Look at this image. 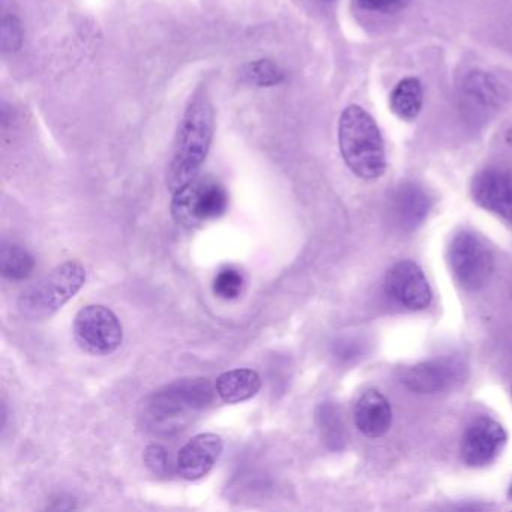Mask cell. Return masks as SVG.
<instances>
[{"mask_svg":"<svg viewBox=\"0 0 512 512\" xmlns=\"http://www.w3.org/2000/svg\"><path fill=\"white\" fill-rule=\"evenodd\" d=\"M214 109L205 94L191 98L176 134L166 184L170 193L184 188L199 175L214 139Z\"/></svg>","mask_w":512,"mask_h":512,"instance_id":"1","label":"cell"},{"mask_svg":"<svg viewBox=\"0 0 512 512\" xmlns=\"http://www.w3.org/2000/svg\"><path fill=\"white\" fill-rule=\"evenodd\" d=\"M338 145L353 175L364 181L382 178L386 170L385 142L367 110L356 104L343 110L338 121Z\"/></svg>","mask_w":512,"mask_h":512,"instance_id":"2","label":"cell"},{"mask_svg":"<svg viewBox=\"0 0 512 512\" xmlns=\"http://www.w3.org/2000/svg\"><path fill=\"white\" fill-rule=\"evenodd\" d=\"M85 283V266L77 260H68L26 287L17 307L25 319H49L70 302Z\"/></svg>","mask_w":512,"mask_h":512,"instance_id":"3","label":"cell"},{"mask_svg":"<svg viewBox=\"0 0 512 512\" xmlns=\"http://www.w3.org/2000/svg\"><path fill=\"white\" fill-rule=\"evenodd\" d=\"M229 208V194L217 179L196 178L173 193V220L184 227H196L220 218Z\"/></svg>","mask_w":512,"mask_h":512,"instance_id":"4","label":"cell"},{"mask_svg":"<svg viewBox=\"0 0 512 512\" xmlns=\"http://www.w3.org/2000/svg\"><path fill=\"white\" fill-rule=\"evenodd\" d=\"M448 263L458 286L469 292L484 289L494 271V257L490 248L479 236L466 230L452 238Z\"/></svg>","mask_w":512,"mask_h":512,"instance_id":"5","label":"cell"},{"mask_svg":"<svg viewBox=\"0 0 512 512\" xmlns=\"http://www.w3.org/2000/svg\"><path fill=\"white\" fill-rule=\"evenodd\" d=\"M74 338L86 353L107 356L121 347L124 328L119 317L106 305H86L74 319Z\"/></svg>","mask_w":512,"mask_h":512,"instance_id":"6","label":"cell"},{"mask_svg":"<svg viewBox=\"0 0 512 512\" xmlns=\"http://www.w3.org/2000/svg\"><path fill=\"white\" fill-rule=\"evenodd\" d=\"M211 400V389L206 379H184L167 386L154 395L152 415L161 421H178L190 412L202 409Z\"/></svg>","mask_w":512,"mask_h":512,"instance_id":"7","label":"cell"},{"mask_svg":"<svg viewBox=\"0 0 512 512\" xmlns=\"http://www.w3.org/2000/svg\"><path fill=\"white\" fill-rule=\"evenodd\" d=\"M508 434L505 428L488 418L475 419L461 439V458L469 467H485L493 463L505 448Z\"/></svg>","mask_w":512,"mask_h":512,"instance_id":"8","label":"cell"},{"mask_svg":"<svg viewBox=\"0 0 512 512\" xmlns=\"http://www.w3.org/2000/svg\"><path fill=\"white\" fill-rule=\"evenodd\" d=\"M389 298L407 310H424L430 305L433 293L422 269L410 260L395 263L385 278Z\"/></svg>","mask_w":512,"mask_h":512,"instance_id":"9","label":"cell"},{"mask_svg":"<svg viewBox=\"0 0 512 512\" xmlns=\"http://www.w3.org/2000/svg\"><path fill=\"white\" fill-rule=\"evenodd\" d=\"M470 190L476 205L512 224V172L499 167L482 170Z\"/></svg>","mask_w":512,"mask_h":512,"instance_id":"10","label":"cell"},{"mask_svg":"<svg viewBox=\"0 0 512 512\" xmlns=\"http://www.w3.org/2000/svg\"><path fill=\"white\" fill-rule=\"evenodd\" d=\"M224 442L214 433H202L188 440L178 454L176 470L185 481L205 478L223 454Z\"/></svg>","mask_w":512,"mask_h":512,"instance_id":"11","label":"cell"},{"mask_svg":"<svg viewBox=\"0 0 512 512\" xmlns=\"http://www.w3.org/2000/svg\"><path fill=\"white\" fill-rule=\"evenodd\" d=\"M460 365L451 359H433L413 365L403 383L416 394H434L449 388L460 377Z\"/></svg>","mask_w":512,"mask_h":512,"instance_id":"12","label":"cell"},{"mask_svg":"<svg viewBox=\"0 0 512 512\" xmlns=\"http://www.w3.org/2000/svg\"><path fill=\"white\" fill-rule=\"evenodd\" d=\"M355 424L367 437H380L388 433L392 424V409L385 395L379 391L364 392L356 401Z\"/></svg>","mask_w":512,"mask_h":512,"instance_id":"13","label":"cell"},{"mask_svg":"<svg viewBox=\"0 0 512 512\" xmlns=\"http://www.w3.org/2000/svg\"><path fill=\"white\" fill-rule=\"evenodd\" d=\"M431 200L424 188L416 184H404L392 197V218L403 230H413L427 218Z\"/></svg>","mask_w":512,"mask_h":512,"instance_id":"14","label":"cell"},{"mask_svg":"<svg viewBox=\"0 0 512 512\" xmlns=\"http://www.w3.org/2000/svg\"><path fill=\"white\" fill-rule=\"evenodd\" d=\"M262 388V377L250 368L226 371L215 382V391L224 403L236 404L256 397Z\"/></svg>","mask_w":512,"mask_h":512,"instance_id":"15","label":"cell"},{"mask_svg":"<svg viewBox=\"0 0 512 512\" xmlns=\"http://www.w3.org/2000/svg\"><path fill=\"white\" fill-rule=\"evenodd\" d=\"M424 106V89L416 77L401 80L389 97V109L400 121L412 122Z\"/></svg>","mask_w":512,"mask_h":512,"instance_id":"16","label":"cell"},{"mask_svg":"<svg viewBox=\"0 0 512 512\" xmlns=\"http://www.w3.org/2000/svg\"><path fill=\"white\" fill-rule=\"evenodd\" d=\"M34 257L22 245L4 242L0 250V272L11 281H22L34 271Z\"/></svg>","mask_w":512,"mask_h":512,"instance_id":"17","label":"cell"},{"mask_svg":"<svg viewBox=\"0 0 512 512\" xmlns=\"http://www.w3.org/2000/svg\"><path fill=\"white\" fill-rule=\"evenodd\" d=\"M242 80L248 85L257 86V88H271V86L283 83L284 73L274 62L262 59V61L245 65L242 70Z\"/></svg>","mask_w":512,"mask_h":512,"instance_id":"18","label":"cell"},{"mask_svg":"<svg viewBox=\"0 0 512 512\" xmlns=\"http://www.w3.org/2000/svg\"><path fill=\"white\" fill-rule=\"evenodd\" d=\"M467 94L482 106H496L499 103V89L493 79L481 73H472L466 83Z\"/></svg>","mask_w":512,"mask_h":512,"instance_id":"19","label":"cell"},{"mask_svg":"<svg viewBox=\"0 0 512 512\" xmlns=\"http://www.w3.org/2000/svg\"><path fill=\"white\" fill-rule=\"evenodd\" d=\"M244 284V275L238 269L224 268L215 277L214 293L218 298L233 301L241 296Z\"/></svg>","mask_w":512,"mask_h":512,"instance_id":"20","label":"cell"},{"mask_svg":"<svg viewBox=\"0 0 512 512\" xmlns=\"http://www.w3.org/2000/svg\"><path fill=\"white\" fill-rule=\"evenodd\" d=\"M145 463L155 475L166 476L170 473L169 455L161 445H149L146 448Z\"/></svg>","mask_w":512,"mask_h":512,"instance_id":"21","label":"cell"},{"mask_svg":"<svg viewBox=\"0 0 512 512\" xmlns=\"http://www.w3.org/2000/svg\"><path fill=\"white\" fill-rule=\"evenodd\" d=\"M355 2L359 8L371 13L392 14L404 10L412 0H355Z\"/></svg>","mask_w":512,"mask_h":512,"instance_id":"22","label":"cell"},{"mask_svg":"<svg viewBox=\"0 0 512 512\" xmlns=\"http://www.w3.org/2000/svg\"><path fill=\"white\" fill-rule=\"evenodd\" d=\"M22 44V31L19 23L14 19H5L4 22V49L17 50Z\"/></svg>","mask_w":512,"mask_h":512,"instance_id":"23","label":"cell"},{"mask_svg":"<svg viewBox=\"0 0 512 512\" xmlns=\"http://www.w3.org/2000/svg\"><path fill=\"white\" fill-rule=\"evenodd\" d=\"M509 142L512 143V131H509Z\"/></svg>","mask_w":512,"mask_h":512,"instance_id":"24","label":"cell"},{"mask_svg":"<svg viewBox=\"0 0 512 512\" xmlns=\"http://www.w3.org/2000/svg\"><path fill=\"white\" fill-rule=\"evenodd\" d=\"M509 497H511V499H512V485H511V488H509Z\"/></svg>","mask_w":512,"mask_h":512,"instance_id":"25","label":"cell"},{"mask_svg":"<svg viewBox=\"0 0 512 512\" xmlns=\"http://www.w3.org/2000/svg\"><path fill=\"white\" fill-rule=\"evenodd\" d=\"M511 394H512V389H511Z\"/></svg>","mask_w":512,"mask_h":512,"instance_id":"26","label":"cell"}]
</instances>
